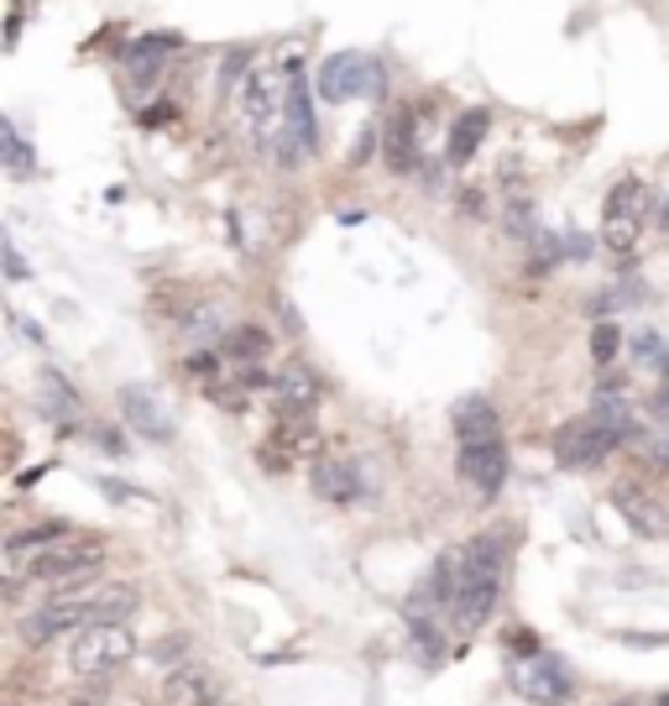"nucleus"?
Segmentation results:
<instances>
[{
  "instance_id": "f257e3e1",
  "label": "nucleus",
  "mask_w": 669,
  "mask_h": 706,
  "mask_svg": "<svg viewBox=\"0 0 669 706\" xmlns=\"http://www.w3.org/2000/svg\"><path fill=\"white\" fill-rule=\"evenodd\" d=\"M502 565H507V539L502 534H481V539H471L461 550V587H455V602H450L461 633H471V628H481L492 618Z\"/></svg>"
},
{
  "instance_id": "f03ea898",
  "label": "nucleus",
  "mask_w": 669,
  "mask_h": 706,
  "mask_svg": "<svg viewBox=\"0 0 669 706\" xmlns=\"http://www.w3.org/2000/svg\"><path fill=\"white\" fill-rule=\"evenodd\" d=\"M100 560H105V544L100 539H74V534H63L53 539L42 555L27 560V576L37 587H53V596H79L89 587V576L100 570Z\"/></svg>"
},
{
  "instance_id": "7ed1b4c3",
  "label": "nucleus",
  "mask_w": 669,
  "mask_h": 706,
  "mask_svg": "<svg viewBox=\"0 0 669 706\" xmlns=\"http://www.w3.org/2000/svg\"><path fill=\"white\" fill-rule=\"evenodd\" d=\"M131 654H137V633H131L126 622H105V628H85V633H74V644H68V670L94 680V676L120 670Z\"/></svg>"
},
{
  "instance_id": "20e7f679",
  "label": "nucleus",
  "mask_w": 669,
  "mask_h": 706,
  "mask_svg": "<svg viewBox=\"0 0 669 706\" xmlns=\"http://www.w3.org/2000/svg\"><path fill=\"white\" fill-rule=\"evenodd\" d=\"M324 105H346L356 94H382V68L366 53H335L320 63V79H314Z\"/></svg>"
},
{
  "instance_id": "39448f33",
  "label": "nucleus",
  "mask_w": 669,
  "mask_h": 706,
  "mask_svg": "<svg viewBox=\"0 0 669 706\" xmlns=\"http://www.w3.org/2000/svg\"><path fill=\"white\" fill-rule=\"evenodd\" d=\"M643 205H648V194H643L639 178H622V183H612L607 215H602V241H607L612 252H633L639 226H643Z\"/></svg>"
},
{
  "instance_id": "423d86ee",
  "label": "nucleus",
  "mask_w": 669,
  "mask_h": 706,
  "mask_svg": "<svg viewBox=\"0 0 669 706\" xmlns=\"http://www.w3.org/2000/svg\"><path fill=\"white\" fill-rule=\"evenodd\" d=\"M612 450H617V440H612L607 429L586 413V419H570V424H559V435H554V455L565 461V466H602Z\"/></svg>"
},
{
  "instance_id": "0eeeda50",
  "label": "nucleus",
  "mask_w": 669,
  "mask_h": 706,
  "mask_svg": "<svg viewBox=\"0 0 669 706\" xmlns=\"http://www.w3.org/2000/svg\"><path fill=\"white\" fill-rule=\"evenodd\" d=\"M59 633H85V591H79V596H53V602H42L31 618H22V644H31V649L53 644Z\"/></svg>"
},
{
  "instance_id": "6e6552de",
  "label": "nucleus",
  "mask_w": 669,
  "mask_h": 706,
  "mask_svg": "<svg viewBox=\"0 0 669 706\" xmlns=\"http://www.w3.org/2000/svg\"><path fill=\"white\" fill-rule=\"evenodd\" d=\"M513 685H518V696H528L539 706L570 702V670L559 659H550V654H533L524 665H513Z\"/></svg>"
},
{
  "instance_id": "1a4fd4ad",
  "label": "nucleus",
  "mask_w": 669,
  "mask_h": 706,
  "mask_svg": "<svg viewBox=\"0 0 669 706\" xmlns=\"http://www.w3.org/2000/svg\"><path fill=\"white\" fill-rule=\"evenodd\" d=\"M241 116H246L252 137L262 147H278V137H283V126H278V85L267 74H257V68L241 79Z\"/></svg>"
},
{
  "instance_id": "9d476101",
  "label": "nucleus",
  "mask_w": 669,
  "mask_h": 706,
  "mask_svg": "<svg viewBox=\"0 0 669 706\" xmlns=\"http://www.w3.org/2000/svg\"><path fill=\"white\" fill-rule=\"evenodd\" d=\"M612 508L622 513L628 529H639L643 539H665L669 534V508L654 492H643L639 482H617L612 487Z\"/></svg>"
},
{
  "instance_id": "9b49d317",
  "label": "nucleus",
  "mask_w": 669,
  "mask_h": 706,
  "mask_svg": "<svg viewBox=\"0 0 669 706\" xmlns=\"http://www.w3.org/2000/svg\"><path fill=\"white\" fill-rule=\"evenodd\" d=\"M120 413H126V424H131L142 440H168V435H173V413H168V403L142 383L120 387Z\"/></svg>"
},
{
  "instance_id": "f8f14e48",
  "label": "nucleus",
  "mask_w": 669,
  "mask_h": 706,
  "mask_svg": "<svg viewBox=\"0 0 669 706\" xmlns=\"http://www.w3.org/2000/svg\"><path fill=\"white\" fill-rule=\"evenodd\" d=\"M461 476L481 498H497L502 482H507V445L502 440H481V445H461Z\"/></svg>"
},
{
  "instance_id": "ddd939ff",
  "label": "nucleus",
  "mask_w": 669,
  "mask_h": 706,
  "mask_svg": "<svg viewBox=\"0 0 669 706\" xmlns=\"http://www.w3.org/2000/svg\"><path fill=\"white\" fill-rule=\"evenodd\" d=\"M309 482H314V492H320L324 502H361L366 498V476H361V466L346 461V455H320L314 471H309Z\"/></svg>"
},
{
  "instance_id": "4468645a",
  "label": "nucleus",
  "mask_w": 669,
  "mask_h": 706,
  "mask_svg": "<svg viewBox=\"0 0 669 706\" xmlns=\"http://www.w3.org/2000/svg\"><path fill=\"white\" fill-rule=\"evenodd\" d=\"M142 591L131 581H111V587H94L85 591V628H105V622H126L137 613Z\"/></svg>"
},
{
  "instance_id": "2eb2a0df",
  "label": "nucleus",
  "mask_w": 669,
  "mask_h": 706,
  "mask_svg": "<svg viewBox=\"0 0 669 706\" xmlns=\"http://www.w3.org/2000/svg\"><path fill=\"white\" fill-rule=\"evenodd\" d=\"M163 702L168 706H220V685L204 676L200 665H173V676L163 680Z\"/></svg>"
},
{
  "instance_id": "dca6fc26",
  "label": "nucleus",
  "mask_w": 669,
  "mask_h": 706,
  "mask_svg": "<svg viewBox=\"0 0 669 706\" xmlns=\"http://www.w3.org/2000/svg\"><path fill=\"white\" fill-rule=\"evenodd\" d=\"M419 126L408 111H393V120L382 126V157H387V168L393 174H419Z\"/></svg>"
},
{
  "instance_id": "f3484780",
  "label": "nucleus",
  "mask_w": 669,
  "mask_h": 706,
  "mask_svg": "<svg viewBox=\"0 0 669 706\" xmlns=\"http://www.w3.org/2000/svg\"><path fill=\"white\" fill-rule=\"evenodd\" d=\"M272 398H278V413H309L324 398V383L309 367H288V372H278Z\"/></svg>"
},
{
  "instance_id": "a211bd4d",
  "label": "nucleus",
  "mask_w": 669,
  "mask_h": 706,
  "mask_svg": "<svg viewBox=\"0 0 669 706\" xmlns=\"http://www.w3.org/2000/svg\"><path fill=\"white\" fill-rule=\"evenodd\" d=\"M455 440L461 445H481V440H502V424H497L492 398H461L455 403Z\"/></svg>"
},
{
  "instance_id": "6ab92c4d",
  "label": "nucleus",
  "mask_w": 669,
  "mask_h": 706,
  "mask_svg": "<svg viewBox=\"0 0 669 706\" xmlns=\"http://www.w3.org/2000/svg\"><path fill=\"white\" fill-rule=\"evenodd\" d=\"M481 137H487V111H466V116L450 126V147H445V163L450 168H466L476 147H481Z\"/></svg>"
},
{
  "instance_id": "aec40b11",
  "label": "nucleus",
  "mask_w": 669,
  "mask_h": 706,
  "mask_svg": "<svg viewBox=\"0 0 669 706\" xmlns=\"http://www.w3.org/2000/svg\"><path fill=\"white\" fill-rule=\"evenodd\" d=\"M178 53V37L173 31H152V37H137L131 48H126V68L131 74H152L163 59H173Z\"/></svg>"
},
{
  "instance_id": "412c9836",
  "label": "nucleus",
  "mask_w": 669,
  "mask_h": 706,
  "mask_svg": "<svg viewBox=\"0 0 669 706\" xmlns=\"http://www.w3.org/2000/svg\"><path fill=\"white\" fill-rule=\"evenodd\" d=\"M278 440L288 445L293 455H309V450H320V429H314L309 413H278Z\"/></svg>"
},
{
  "instance_id": "4be33fe9",
  "label": "nucleus",
  "mask_w": 669,
  "mask_h": 706,
  "mask_svg": "<svg viewBox=\"0 0 669 706\" xmlns=\"http://www.w3.org/2000/svg\"><path fill=\"white\" fill-rule=\"evenodd\" d=\"M42 409L53 413L59 424H74V419H79V398H74V387L63 383L59 372H42Z\"/></svg>"
},
{
  "instance_id": "5701e85b",
  "label": "nucleus",
  "mask_w": 669,
  "mask_h": 706,
  "mask_svg": "<svg viewBox=\"0 0 669 706\" xmlns=\"http://www.w3.org/2000/svg\"><path fill=\"white\" fill-rule=\"evenodd\" d=\"M267 330H257V324H241V330H231L226 335V351L241 361V367H262V356H267Z\"/></svg>"
},
{
  "instance_id": "b1692460",
  "label": "nucleus",
  "mask_w": 669,
  "mask_h": 706,
  "mask_svg": "<svg viewBox=\"0 0 669 706\" xmlns=\"http://www.w3.org/2000/svg\"><path fill=\"white\" fill-rule=\"evenodd\" d=\"M0 152H5V168H11V178H31V174H37V157H31V147L22 142V131H16L11 120H0Z\"/></svg>"
},
{
  "instance_id": "393cba45",
  "label": "nucleus",
  "mask_w": 669,
  "mask_h": 706,
  "mask_svg": "<svg viewBox=\"0 0 669 706\" xmlns=\"http://www.w3.org/2000/svg\"><path fill=\"white\" fill-rule=\"evenodd\" d=\"M183 335H194V341L220 335V315H215V304H194V309L183 315Z\"/></svg>"
},
{
  "instance_id": "a878e982",
  "label": "nucleus",
  "mask_w": 669,
  "mask_h": 706,
  "mask_svg": "<svg viewBox=\"0 0 669 706\" xmlns=\"http://www.w3.org/2000/svg\"><path fill=\"white\" fill-rule=\"evenodd\" d=\"M639 455L648 461V466L669 471V424L665 429H654V435H639Z\"/></svg>"
},
{
  "instance_id": "bb28decb",
  "label": "nucleus",
  "mask_w": 669,
  "mask_h": 706,
  "mask_svg": "<svg viewBox=\"0 0 669 706\" xmlns=\"http://www.w3.org/2000/svg\"><path fill=\"white\" fill-rule=\"evenodd\" d=\"M617 346H622V330H617V324H596V330H591V356H596V361H602V367H607L612 356H617Z\"/></svg>"
},
{
  "instance_id": "cd10ccee",
  "label": "nucleus",
  "mask_w": 669,
  "mask_h": 706,
  "mask_svg": "<svg viewBox=\"0 0 669 706\" xmlns=\"http://www.w3.org/2000/svg\"><path fill=\"white\" fill-rule=\"evenodd\" d=\"M408 639H413V649H419L429 665L439 659V633H435V622H429V618H413V622H408Z\"/></svg>"
},
{
  "instance_id": "c85d7f7f",
  "label": "nucleus",
  "mask_w": 669,
  "mask_h": 706,
  "mask_svg": "<svg viewBox=\"0 0 669 706\" xmlns=\"http://www.w3.org/2000/svg\"><path fill=\"white\" fill-rule=\"evenodd\" d=\"M189 377H194V383H204V387H215V383H220V356H215V351H194V356H189Z\"/></svg>"
},
{
  "instance_id": "c756f323",
  "label": "nucleus",
  "mask_w": 669,
  "mask_h": 706,
  "mask_svg": "<svg viewBox=\"0 0 669 706\" xmlns=\"http://www.w3.org/2000/svg\"><path fill=\"white\" fill-rule=\"evenodd\" d=\"M209 398H215V403H220V409H246V403H252V387H241V383H226V377H220V383L209 387Z\"/></svg>"
},
{
  "instance_id": "7c9ffc66",
  "label": "nucleus",
  "mask_w": 669,
  "mask_h": 706,
  "mask_svg": "<svg viewBox=\"0 0 669 706\" xmlns=\"http://www.w3.org/2000/svg\"><path fill=\"white\" fill-rule=\"evenodd\" d=\"M633 351H639V361H665V356H669V346H665V341H659V335H654V330H643L639 341H633Z\"/></svg>"
},
{
  "instance_id": "2f4dec72",
  "label": "nucleus",
  "mask_w": 669,
  "mask_h": 706,
  "mask_svg": "<svg viewBox=\"0 0 669 706\" xmlns=\"http://www.w3.org/2000/svg\"><path fill=\"white\" fill-rule=\"evenodd\" d=\"M288 461H293V450L283 440H278V435H272V440L262 445V466L267 471H288Z\"/></svg>"
},
{
  "instance_id": "473e14b6",
  "label": "nucleus",
  "mask_w": 669,
  "mask_h": 706,
  "mask_svg": "<svg viewBox=\"0 0 669 706\" xmlns=\"http://www.w3.org/2000/svg\"><path fill=\"white\" fill-rule=\"evenodd\" d=\"M461 209H466L471 220H481V215H487V200H481V189H461Z\"/></svg>"
},
{
  "instance_id": "72a5a7b5",
  "label": "nucleus",
  "mask_w": 669,
  "mask_h": 706,
  "mask_svg": "<svg viewBox=\"0 0 669 706\" xmlns=\"http://www.w3.org/2000/svg\"><path fill=\"white\" fill-rule=\"evenodd\" d=\"M565 257H591V235H565Z\"/></svg>"
},
{
  "instance_id": "f704fd0d",
  "label": "nucleus",
  "mask_w": 669,
  "mask_h": 706,
  "mask_svg": "<svg viewBox=\"0 0 669 706\" xmlns=\"http://www.w3.org/2000/svg\"><path fill=\"white\" fill-rule=\"evenodd\" d=\"M5 278H27V262H22V252L5 241Z\"/></svg>"
},
{
  "instance_id": "c9c22d12",
  "label": "nucleus",
  "mask_w": 669,
  "mask_h": 706,
  "mask_svg": "<svg viewBox=\"0 0 669 706\" xmlns=\"http://www.w3.org/2000/svg\"><path fill=\"white\" fill-rule=\"evenodd\" d=\"M654 226H659V231H669V194L654 205Z\"/></svg>"
},
{
  "instance_id": "e433bc0d",
  "label": "nucleus",
  "mask_w": 669,
  "mask_h": 706,
  "mask_svg": "<svg viewBox=\"0 0 669 706\" xmlns=\"http://www.w3.org/2000/svg\"><path fill=\"white\" fill-rule=\"evenodd\" d=\"M659 377H665V387H669V356H665V361H659Z\"/></svg>"
},
{
  "instance_id": "4c0bfd02",
  "label": "nucleus",
  "mask_w": 669,
  "mask_h": 706,
  "mask_svg": "<svg viewBox=\"0 0 669 706\" xmlns=\"http://www.w3.org/2000/svg\"><path fill=\"white\" fill-rule=\"evenodd\" d=\"M617 706H633V702H617Z\"/></svg>"
},
{
  "instance_id": "58836bf2",
  "label": "nucleus",
  "mask_w": 669,
  "mask_h": 706,
  "mask_svg": "<svg viewBox=\"0 0 669 706\" xmlns=\"http://www.w3.org/2000/svg\"><path fill=\"white\" fill-rule=\"evenodd\" d=\"M659 706H669V696H665V702H659Z\"/></svg>"
}]
</instances>
